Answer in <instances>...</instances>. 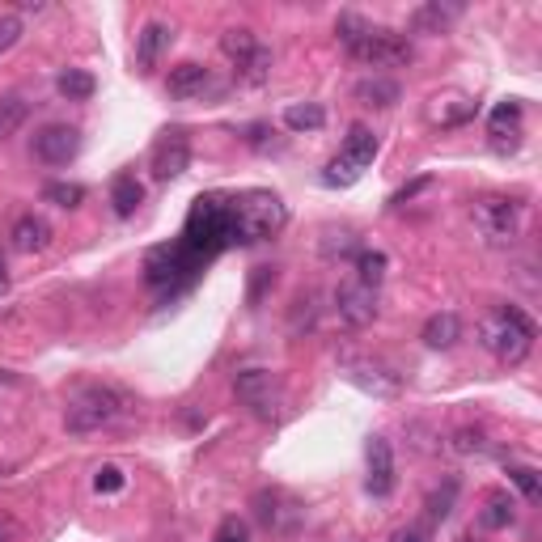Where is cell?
I'll return each mask as SVG.
<instances>
[{"label":"cell","mask_w":542,"mask_h":542,"mask_svg":"<svg viewBox=\"0 0 542 542\" xmlns=\"http://www.w3.org/2000/svg\"><path fill=\"white\" fill-rule=\"evenodd\" d=\"M335 34H339V43L348 47V56L360 60V64H369V68L411 64V43L403 39V34L377 30V26H369L365 17H356V13H343L335 22Z\"/></svg>","instance_id":"1"},{"label":"cell","mask_w":542,"mask_h":542,"mask_svg":"<svg viewBox=\"0 0 542 542\" xmlns=\"http://www.w3.org/2000/svg\"><path fill=\"white\" fill-rule=\"evenodd\" d=\"M483 348L492 352L496 360L504 365H521L530 352H534V339H538V327L526 310H517V305H500L496 314L483 318Z\"/></svg>","instance_id":"2"},{"label":"cell","mask_w":542,"mask_h":542,"mask_svg":"<svg viewBox=\"0 0 542 542\" xmlns=\"http://www.w3.org/2000/svg\"><path fill=\"white\" fill-rule=\"evenodd\" d=\"M132 411V399L123 394L119 386H85L77 399L68 403V415L64 424L68 432H77V437H85V432H102L111 428L115 420H123V415Z\"/></svg>","instance_id":"3"},{"label":"cell","mask_w":542,"mask_h":542,"mask_svg":"<svg viewBox=\"0 0 542 542\" xmlns=\"http://www.w3.org/2000/svg\"><path fill=\"white\" fill-rule=\"evenodd\" d=\"M288 221V212L284 204L276 200V195H267V191H250L238 200V208H233V233H238V242H263L271 238V233H280Z\"/></svg>","instance_id":"4"},{"label":"cell","mask_w":542,"mask_h":542,"mask_svg":"<svg viewBox=\"0 0 542 542\" xmlns=\"http://www.w3.org/2000/svg\"><path fill=\"white\" fill-rule=\"evenodd\" d=\"M221 51L233 64V77L246 81V85H263L271 77V47L259 43L255 30H225L221 34Z\"/></svg>","instance_id":"5"},{"label":"cell","mask_w":542,"mask_h":542,"mask_svg":"<svg viewBox=\"0 0 542 542\" xmlns=\"http://www.w3.org/2000/svg\"><path fill=\"white\" fill-rule=\"evenodd\" d=\"M521 221H526V208L509 200V195H487V200L475 204V229L492 246H513L521 233Z\"/></svg>","instance_id":"6"},{"label":"cell","mask_w":542,"mask_h":542,"mask_svg":"<svg viewBox=\"0 0 542 542\" xmlns=\"http://www.w3.org/2000/svg\"><path fill=\"white\" fill-rule=\"evenodd\" d=\"M77 153H81V132L68 128V123H47L43 132H34V157L43 166H68Z\"/></svg>","instance_id":"7"},{"label":"cell","mask_w":542,"mask_h":542,"mask_svg":"<svg viewBox=\"0 0 542 542\" xmlns=\"http://www.w3.org/2000/svg\"><path fill=\"white\" fill-rule=\"evenodd\" d=\"M191 166V140L187 132H166L157 144H153V157H149V170L157 183H170Z\"/></svg>","instance_id":"8"},{"label":"cell","mask_w":542,"mask_h":542,"mask_svg":"<svg viewBox=\"0 0 542 542\" xmlns=\"http://www.w3.org/2000/svg\"><path fill=\"white\" fill-rule=\"evenodd\" d=\"M238 399L259 415V420H276V407H280V390H276V377L263 373V369H246L238 373Z\"/></svg>","instance_id":"9"},{"label":"cell","mask_w":542,"mask_h":542,"mask_svg":"<svg viewBox=\"0 0 542 542\" xmlns=\"http://www.w3.org/2000/svg\"><path fill=\"white\" fill-rule=\"evenodd\" d=\"M255 517L263 521L271 534H297L305 509L297 500H288L284 492H259L255 496Z\"/></svg>","instance_id":"10"},{"label":"cell","mask_w":542,"mask_h":542,"mask_svg":"<svg viewBox=\"0 0 542 542\" xmlns=\"http://www.w3.org/2000/svg\"><path fill=\"white\" fill-rule=\"evenodd\" d=\"M335 314L339 322H348V327H369V322L377 318V288L369 284H343L339 293H335Z\"/></svg>","instance_id":"11"},{"label":"cell","mask_w":542,"mask_h":542,"mask_svg":"<svg viewBox=\"0 0 542 542\" xmlns=\"http://www.w3.org/2000/svg\"><path fill=\"white\" fill-rule=\"evenodd\" d=\"M365 458H369V475H365V487H369V496L373 500H386L394 492V483H399V471H394V449L386 437H373L369 449H365Z\"/></svg>","instance_id":"12"},{"label":"cell","mask_w":542,"mask_h":542,"mask_svg":"<svg viewBox=\"0 0 542 542\" xmlns=\"http://www.w3.org/2000/svg\"><path fill=\"white\" fill-rule=\"evenodd\" d=\"M208 85H212V72H208L204 64H195V60H187V64L170 68V77H166L170 98H178V102H187V98H200Z\"/></svg>","instance_id":"13"},{"label":"cell","mask_w":542,"mask_h":542,"mask_svg":"<svg viewBox=\"0 0 542 542\" xmlns=\"http://www.w3.org/2000/svg\"><path fill=\"white\" fill-rule=\"evenodd\" d=\"M174 43V30L166 22H144L136 34V64L140 68H157V60L166 56V47Z\"/></svg>","instance_id":"14"},{"label":"cell","mask_w":542,"mask_h":542,"mask_svg":"<svg viewBox=\"0 0 542 542\" xmlns=\"http://www.w3.org/2000/svg\"><path fill=\"white\" fill-rule=\"evenodd\" d=\"M9 238H13V250H22V255H34V250H47L51 246V225L43 221V216H17L13 229H9Z\"/></svg>","instance_id":"15"},{"label":"cell","mask_w":542,"mask_h":542,"mask_svg":"<svg viewBox=\"0 0 542 542\" xmlns=\"http://www.w3.org/2000/svg\"><path fill=\"white\" fill-rule=\"evenodd\" d=\"M377 149H382V144H377V136L365 128V123H352L348 136H343V153H339V157L348 161V166H356L360 174H365V166H373Z\"/></svg>","instance_id":"16"},{"label":"cell","mask_w":542,"mask_h":542,"mask_svg":"<svg viewBox=\"0 0 542 542\" xmlns=\"http://www.w3.org/2000/svg\"><path fill=\"white\" fill-rule=\"evenodd\" d=\"M462 17V5H441V0H432V5H420L411 13V26L420 34H445L449 22H458Z\"/></svg>","instance_id":"17"},{"label":"cell","mask_w":542,"mask_h":542,"mask_svg":"<svg viewBox=\"0 0 542 542\" xmlns=\"http://www.w3.org/2000/svg\"><path fill=\"white\" fill-rule=\"evenodd\" d=\"M462 339V318L458 314H432L424 322V343L428 348H454V343Z\"/></svg>","instance_id":"18"},{"label":"cell","mask_w":542,"mask_h":542,"mask_svg":"<svg viewBox=\"0 0 542 542\" xmlns=\"http://www.w3.org/2000/svg\"><path fill=\"white\" fill-rule=\"evenodd\" d=\"M356 98L365 106H382V111H386V106H394L403 98V89H399V81H390V77H365L356 85Z\"/></svg>","instance_id":"19"},{"label":"cell","mask_w":542,"mask_h":542,"mask_svg":"<svg viewBox=\"0 0 542 542\" xmlns=\"http://www.w3.org/2000/svg\"><path fill=\"white\" fill-rule=\"evenodd\" d=\"M513 517H517V504L509 492H492L483 504V513H479V526L487 530H504V526H513Z\"/></svg>","instance_id":"20"},{"label":"cell","mask_w":542,"mask_h":542,"mask_svg":"<svg viewBox=\"0 0 542 542\" xmlns=\"http://www.w3.org/2000/svg\"><path fill=\"white\" fill-rule=\"evenodd\" d=\"M56 89H60V98H68V102H89V98H94V89H98V81L89 77V72H81V68H64L56 77Z\"/></svg>","instance_id":"21"},{"label":"cell","mask_w":542,"mask_h":542,"mask_svg":"<svg viewBox=\"0 0 542 542\" xmlns=\"http://www.w3.org/2000/svg\"><path fill=\"white\" fill-rule=\"evenodd\" d=\"M30 119V102L22 94H5L0 98V140H9L22 132V123Z\"/></svg>","instance_id":"22"},{"label":"cell","mask_w":542,"mask_h":542,"mask_svg":"<svg viewBox=\"0 0 542 542\" xmlns=\"http://www.w3.org/2000/svg\"><path fill=\"white\" fill-rule=\"evenodd\" d=\"M144 200V187L136 183V174H119L111 183V204H115V216H132Z\"/></svg>","instance_id":"23"},{"label":"cell","mask_w":542,"mask_h":542,"mask_svg":"<svg viewBox=\"0 0 542 542\" xmlns=\"http://www.w3.org/2000/svg\"><path fill=\"white\" fill-rule=\"evenodd\" d=\"M479 111V106L471 98H437V106L428 111L432 123H441V128H454V123H466Z\"/></svg>","instance_id":"24"},{"label":"cell","mask_w":542,"mask_h":542,"mask_svg":"<svg viewBox=\"0 0 542 542\" xmlns=\"http://www.w3.org/2000/svg\"><path fill=\"white\" fill-rule=\"evenodd\" d=\"M322 123H327V111L318 102H305V106L297 102L284 111V128H293V132H318Z\"/></svg>","instance_id":"25"},{"label":"cell","mask_w":542,"mask_h":542,"mask_svg":"<svg viewBox=\"0 0 542 542\" xmlns=\"http://www.w3.org/2000/svg\"><path fill=\"white\" fill-rule=\"evenodd\" d=\"M517 128H521V102H500L496 106V111H492V119H487V132H492L496 140L504 136V132H509V136H517Z\"/></svg>","instance_id":"26"},{"label":"cell","mask_w":542,"mask_h":542,"mask_svg":"<svg viewBox=\"0 0 542 542\" xmlns=\"http://www.w3.org/2000/svg\"><path fill=\"white\" fill-rule=\"evenodd\" d=\"M43 200L56 204V208H81L85 204V187L81 183H47L43 187Z\"/></svg>","instance_id":"27"},{"label":"cell","mask_w":542,"mask_h":542,"mask_svg":"<svg viewBox=\"0 0 542 542\" xmlns=\"http://www.w3.org/2000/svg\"><path fill=\"white\" fill-rule=\"evenodd\" d=\"M356 271H360V284L377 288V280L386 276V255H382V250H360V255H356Z\"/></svg>","instance_id":"28"},{"label":"cell","mask_w":542,"mask_h":542,"mask_svg":"<svg viewBox=\"0 0 542 542\" xmlns=\"http://www.w3.org/2000/svg\"><path fill=\"white\" fill-rule=\"evenodd\" d=\"M356 178H360V170L348 166L343 157H335V161H327V170H322V187H331V191H335V187H352Z\"/></svg>","instance_id":"29"},{"label":"cell","mask_w":542,"mask_h":542,"mask_svg":"<svg viewBox=\"0 0 542 542\" xmlns=\"http://www.w3.org/2000/svg\"><path fill=\"white\" fill-rule=\"evenodd\" d=\"M212 542H250V526H246L242 517H225L221 526H216Z\"/></svg>","instance_id":"30"},{"label":"cell","mask_w":542,"mask_h":542,"mask_svg":"<svg viewBox=\"0 0 542 542\" xmlns=\"http://www.w3.org/2000/svg\"><path fill=\"white\" fill-rule=\"evenodd\" d=\"M17 39H22V22H17V17H0V56H5L9 47H17Z\"/></svg>","instance_id":"31"},{"label":"cell","mask_w":542,"mask_h":542,"mask_svg":"<svg viewBox=\"0 0 542 542\" xmlns=\"http://www.w3.org/2000/svg\"><path fill=\"white\" fill-rule=\"evenodd\" d=\"M509 479L521 487V496L526 500H538V475L530 471V466H517V471H509Z\"/></svg>","instance_id":"32"},{"label":"cell","mask_w":542,"mask_h":542,"mask_svg":"<svg viewBox=\"0 0 542 542\" xmlns=\"http://www.w3.org/2000/svg\"><path fill=\"white\" fill-rule=\"evenodd\" d=\"M458 454H483L487 441H483V432H458Z\"/></svg>","instance_id":"33"},{"label":"cell","mask_w":542,"mask_h":542,"mask_svg":"<svg viewBox=\"0 0 542 542\" xmlns=\"http://www.w3.org/2000/svg\"><path fill=\"white\" fill-rule=\"evenodd\" d=\"M454 496H458V483H445V496H432V517H449V504H454Z\"/></svg>","instance_id":"34"},{"label":"cell","mask_w":542,"mask_h":542,"mask_svg":"<svg viewBox=\"0 0 542 542\" xmlns=\"http://www.w3.org/2000/svg\"><path fill=\"white\" fill-rule=\"evenodd\" d=\"M123 487V475L115 471V466H102L98 471V492H119Z\"/></svg>","instance_id":"35"},{"label":"cell","mask_w":542,"mask_h":542,"mask_svg":"<svg viewBox=\"0 0 542 542\" xmlns=\"http://www.w3.org/2000/svg\"><path fill=\"white\" fill-rule=\"evenodd\" d=\"M424 187H428V178H420V183H411V187H403V191H394V200H390V204H407L411 195H420Z\"/></svg>","instance_id":"36"},{"label":"cell","mask_w":542,"mask_h":542,"mask_svg":"<svg viewBox=\"0 0 542 542\" xmlns=\"http://www.w3.org/2000/svg\"><path fill=\"white\" fill-rule=\"evenodd\" d=\"M13 534H17V521L0 513V542H13Z\"/></svg>","instance_id":"37"},{"label":"cell","mask_w":542,"mask_h":542,"mask_svg":"<svg viewBox=\"0 0 542 542\" xmlns=\"http://www.w3.org/2000/svg\"><path fill=\"white\" fill-rule=\"evenodd\" d=\"M424 538H428V534H424V530H411V534H407V538H403V542H424Z\"/></svg>","instance_id":"38"},{"label":"cell","mask_w":542,"mask_h":542,"mask_svg":"<svg viewBox=\"0 0 542 542\" xmlns=\"http://www.w3.org/2000/svg\"><path fill=\"white\" fill-rule=\"evenodd\" d=\"M0 288H5V271H0Z\"/></svg>","instance_id":"39"}]
</instances>
